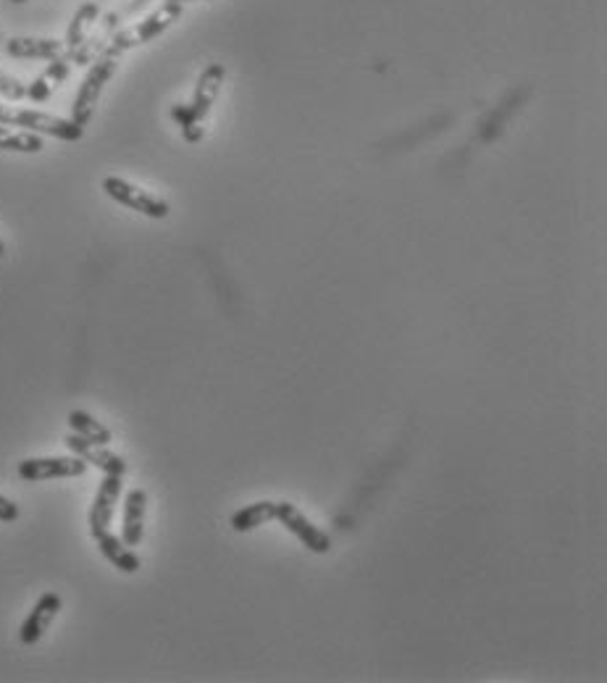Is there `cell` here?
Segmentation results:
<instances>
[{
	"label": "cell",
	"instance_id": "obj_5",
	"mask_svg": "<svg viewBox=\"0 0 607 683\" xmlns=\"http://www.w3.org/2000/svg\"><path fill=\"white\" fill-rule=\"evenodd\" d=\"M276 521L282 523L284 529L295 536L297 542L303 544L305 550H311L313 555H326L332 550V539L326 531H321L311 518H305V513L292 502H276Z\"/></svg>",
	"mask_w": 607,
	"mask_h": 683
},
{
	"label": "cell",
	"instance_id": "obj_15",
	"mask_svg": "<svg viewBox=\"0 0 607 683\" xmlns=\"http://www.w3.org/2000/svg\"><path fill=\"white\" fill-rule=\"evenodd\" d=\"M276 521V502L261 500L253 502V505L240 507L237 513L232 515V529L237 534H250V531L261 529L263 523Z\"/></svg>",
	"mask_w": 607,
	"mask_h": 683
},
{
	"label": "cell",
	"instance_id": "obj_23",
	"mask_svg": "<svg viewBox=\"0 0 607 683\" xmlns=\"http://www.w3.org/2000/svg\"><path fill=\"white\" fill-rule=\"evenodd\" d=\"M11 3H27V0H11Z\"/></svg>",
	"mask_w": 607,
	"mask_h": 683
},
{
	"label": "cell",
	"instance_id": "obj_9",
	"mask_svg": "<svg viewBox=\"0 0 607 683\" xmlns=\"http://www.w3.org/2000/svg\"><path fill=\"white\" fill-rule=\"evenodd\" d=\"M64 442L71 450V455L82 458L87 465H95L98 471L108 473V476H121V479H124V473L129 471L127 460L121 458V455H116V452L108 450V444L87 442V439L77 437V434H69Z\"/></svg>",
	"mask_w": 607,
	"mask_h": 683
},
{
	"label": "cell",
	"instance_id": "obj_13",
	"mask_svg": "<svg viewBox=\"0 0 607 683\" xmlns=\"http://www.w3.org/2000/svg\"><path fill=\"white\" fill-rule=\"evenodd\" d=\"M61 40L50 37H11L6 43V53L11 58H37V61H50L64 53Z\"/></svg>",
	"mask_w": 607,
	"mask_h": 683
},
{
	"label": "cell",
	"instance_id": "obj_22",
	"mask_svg": "<svg viewBox=\"0 0 607 683\" xmlns=\"http://www.w3.org/2000/svg\"><path fill=\"white\" fill-rule=\"evenodd\" d=\"M3 255H6V242H3V237H0V261H3Z\"/></svg>",
	"mask_w": 607,
	"mask_h": 683
},
{
	"label": "cell",
	"instance_id": "obj_18",
	"mask_svg": "<svg viewBox=\"0 0 607 683\" xmlns=\"http://www.w3.org/2000/svg\"><path fill=\"white\" fill-rule=\"evenodd\" d=\"M45 140L35 132H11V129L0 127V150L8 153H43Z\"/></svg>",
	"mask_w": 607,
	"mask_h": 683
},
{
	"label": "cell",
	"instance_id": "obj_14",
	"mask_svg": "<svg viewBox=\"0 0 607 683\" xmlns=\"http://www.w3.org/2000/svg\"><path fill=\"white\" fill-rule=\"evenodd\" d=\"M95 544H98L100 555L106 557L108 563L116 568V571L121 573H137L140 571V557H137V552L132 550V547H127L124 544V539L116 534H111V531H106V534H100L98 539H95Z\"/></svg>",
	"mask_w": 607,
	"mask_h": 683
},
{
	"label": "cell",
	"instance_id": "obj_16",
	"mask_svg": "<svg viewBox=\"0 0 607 683\" xmlns=\"http://www.w3.org/2000/svg\"><path fill=\"white\" fill-rule=\"evenodd\" d=\"M69 429H71V434H77V437L87 439V442H95V444H111V439H113L111 429L103 426V423H100L95 416H90L87 410H71Z\"/></svg>",
	"mask_w": 607,
	"mask_h": 683
},
{
	"label": "cell",
	"instance_id": "obj_7",
	"mask_svg": "<svg viewBox=\"0 0 607 683\" xmlns=\"http://www.w3.org/2000/svg\"><path fill=\"white\" fill-rule=\"evenodd\" d=\"M16 473H19V479L29 481V484L50 479H77V476L87 473V463L77 455H71V458H29L19 463Z\"/></svg>",
	"mask_w": 607,
	"mask_h": 683
},
{
	"label": "cell",
	"instance_id": "obj_11",
	"mask_svg": "<svg viewBox=\"0 0 607 683\" xmlns=\"http://www.w3.org/2000/svg\"><path fill=\"white\" fill-rule=\"evenodd\" d=\"M145 515H148V492L132 489L124 500V518H121V539L127 547H140L145 536Z\"/></svg>",
	"mask_w": 607,
	"mask_h": 683
},
{
	"label": "cell",
	"instance_id": "obj_12",
	"mask_svg": "<svg viewBox=\"0 0 607 683\" xmlns=\"http://www.w3.org/2000/svg\"><path fill=\"white\" fill-rule=\"evenodd\" d=\"M71 66L74 64H71V58L66 56V50L61 53V56L50 58L48 69H45L43 74L32 82V85H27V98L32 100V103H45V100L53 95V90H56L61 82H66Z\"/></svg>",
	"mask_w": 607,
	"mask_h": 683
},
{
	"label": "cell",
	"instance_id": "obj_19",
	"mask_svg": "<svg viewBox=\"0 0 607 683\" xmlns=\"http://www.w3.org/2000/svg\"><path fill=\"white\" fill-rule=\"evenodd\" d=\"M0 95L8 100H24L27 98V85H22L19 79L8 77L0 71Z\"/></svg>",
	"mask_w": 607,
	"mask_h": 683
},
{
	"label": "cell",
	"instance_id": "obj_24",
	"mask_svg": "<svg viewBox=\"0 0 607 683\" xmlns=\"http://www.w3.org/2000/svg\"><path fill=\"white\" fill-rule=\"evenodd\" d=\"M174 3H184V0H174Z\"/></svg>",
	"mask_w": 607,
	"mask_h": 683
},
{
	"label": "cell",
	"instance_id": "obj_10",
	"mask_svg": "<svg viewBox=\"0 0 607 683\" xmlns=\"http://www.w3.org/2000/svg\"><path fill=\"white\" fill-rule=\"evenodd\" d=\"M121 489H124V484H121V476H108V473L103 476L98 494H95V502H92V507H90V536L92 539H98L100 534L111 531L113 513H116V505H119Z\"/></svg>",
	"mask_w": 607,
	"mask_h": 683
},
{
	"label": "cell",
	"instance_id": "obj_21",
	"mask_svg": "<svg viewBox=\"0 0 607 683\" xmlns=\"http://www.w3.org/2000/svg\"><path fill=\"white\" fill-rule=\"evenodd\" d=\"M11 119H14V108L0 106V127H6V124H11Z\"/></svg>",
	"mask_w": 607,
	"mask_h": 683
},
{
	"label": "cell",
	"instance_id": "obj_3",
	"mask_svg": "<svg viewBox=\"0 0 607 683\" xmlns=\"http://www.w3.org/2000/svg\"><path fill=\"white\" fill-rule=\"evenodd\" d=\"M116 69H119V56H113L108 50H103V53L92 61L87 77L82 79V85H79L74 106H71V121H74V124H79V127H87V124H90L95 106H98L100 95H103V87L111 82Z\"/></svg>",
	"mask_w": 607,
	"mask_h": 683
},
{
	"label": "cell",
	"instance_id": "obj_20",
	"mask_svg": "<svg viewBox=\"0 0 607 683\" xmlns=\"http://www.w3.org/2000/svg\"><path fill=\"white\" fill-rule=\"evenodd\" d=\"M19 515H22L19 505H16L14 500H8V497H3V494H0V521L14 523V521H19Z\"/></svg>",
	"mask_w": 607,
	"mask_h": 683
},
{
	"label": "cell",
	"instance_id": "obj_1",
	"mask_svg": "<svg viewBox=\"0 0 607 683\" xmlns=\"http://www.w3.org/2000/svg\"><path fill=\"white\" fill-rule=\"evenodd\" d=\"M226 69L221 64L205 66V71L200 74L195 92H192L190 103H177L171 108V119L177 121L179 129H182V137L187 142H200L203 140V124L211 113L213 103L219 98V90L224 85Z\"/></svg>",
	"mask_w": 607,
	"mask_h": 683
},
{
	"label": "cell",
	"instance_id": "obj_17",
	"mask_svg": "<svg viewBox=\"0 0 607 683\" xmlns=\"http://www.w3.org/2000/svg\"><path fill=\"white\" fill-rule=\"evenodd\" d=\"M98 16H100V6L95 3V0H90V3H82L77 14H74V19H71L69 29H66L64 48L71 50V48H77V45L85 43L87 32H90V27H95Z\"/></svg>",
	"mask_w": 607,
	"mask_h": 683
},
{
	"label": "cell",
	"instance_id": "obj_4",
	"mask_svg": "<svg viewBox=\"0 0 607 683\" xmlns=\"http://www.w3.org/2000/svg\"><path fill=\"white\" fill-rule=\"evenodd\" d=\"M103 192H106L111 200H116L119 205H124V208H129V211L142 213V216H148V219H166V216L171 213L166 200L153 195V192L142 190V187H137V184L127 182V179H121V177L103 179Z\"/></svg>",
	"mask_w": 607,
	"mask_h": 683
},
{
	"label": "cell",
	"instance_id": "obj_6",
	"mask_svg": "<svg viewBox=\"0 0 607 683\" xmlns=\"http://www.w3.org/2000/svg\"><path fill=\"white\" fill-rule=\"evenodd\" d=\"M11 124H14V127H24L27 132L48 134V137H56V140L64 142H79L85 137V127H79V124H74L71 119L53 116V113L35 111V108H19V111H14Z\"/></svg>",
	"mask_w": 607,
	"mask_h": 683
},
{
	"label": "cell",
	"instance_id": "obj_8",
	"mask_svg": "<svg viewBox=\"0 0 607 683\" xmlns=\"http://www.w3.org/2000/svg\"><path fill=\"white\" fill-rule=\"evenodd\" d=\"M61 607H64L61 594H56V592L40 594V599H37L35 607L29 610L22 628H19V641H22L24 647H35L37 641H43V636L48 634L50 623H53L56 615L61 613Z\"/></svg>",
	"mask_w": 607,
	"mask_h": 683
},
{
	"label": "cell",
	"instance_id": "obj_2",
	"mask_svg": "<svg viewBox=\"0 0 607 683\" xmlns=\"http://www.w3.org/2000/svg\"><path fill=\"white\" fill-rule=\"evenodd\" d=\"M179 16H182V3L166 0L161 8H156L153 14L145 16L142 22L135 24V27L121 29L119 35H113L103 50H108V53H113V56L121 58L124 53H127V50L137 48V45L150 43V40H156L158 35H163V32L171 27V24L179 22Z\"/></svg>",
	"mask_w": 607,
	"mask_h": 683
}]
</instances>
